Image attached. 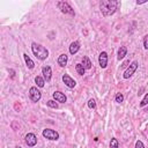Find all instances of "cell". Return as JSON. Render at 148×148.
I'll return each instance as SVG.
<instances>
[{
    "label": "cell",
    "instance_id": "obj_24",
    "mask_svg": "<svg viewBox=\"0 0 148 148\" xmlns=\"http://www.w3.org/2000/svg\"><path fill=\"white\" fill-rule=\"evenodd\" d=\"M143 48L146 49V50H148V34L145 36V38H143Z\"/></svg>",
    "mask_w": 148,
    "mask_h": 148
},
{
    "label": "cell",
    "instance_id": "obj_26",
    "mask_svg": "<svg viewBox=\"0 0 148 148\" xmlns=\"http://www.w3.org/2000/svg\"><path fill=\"white\" fill-rule=\"evenodd\" d=\"M146 3H147V0H143V1H139V0H138L136 5H142V4H146Z\"/></svg>",
    "mask_w": 148,
    "mask_h": 148
},
{
    "label": "cell",
    "instance_id": "obj_13",
    "mask_svg": "<svg viewBox=\"0 0 148 148\" xmlns=\"http://www.w3.org/2000/svg\"><path fill=\"white\" fill-rule=\"evenodd\" d=\"M80 50V43L79 42H73V43H71V45H69V53L71 54H75L78 51Z\"/></svg>",
    "mask_w": 148,
    "mask_h": 148
},
{
    "label": "cell",
    "instance_id": "obj_14",
    "mask_svg": "<svg viewBox=\"0 0 148 148\" xmlns=\"http://www.w3.org/2000/svg\"><path fill=\"white\" fill-rule=\"evenodd\" d=\"M126 53H127V49H126V46H120V48H119V50H118V53H117V59H118V60L124 59V57L126 56Z\"/></svg>",
    "mask_w": 148,
    "mask_h": 148
},
{
    "label": "cell",
    "instance_id": "obj_9",
    "mask_svg": "<svg viewBox=\"0 0 148 148\" xmlns=\"http://www.w3.org/2000/svg\"><path fill=\"white\" fill-rule=\"evenodd\" d=\"M62 81H64V84L68 87V88H74L77 86V82H75V80L74 79H72L68 74H64L62 75Z\"/></svg>",
    "mask_w": 148,
    "mask_h": 148
},
{
    "label": "cell",
    "instance_id": "obj_11",
    "mask_svg": "<svg viewBox=\"0 0 148 148\" xmlns=\"http://www.w3.org/2000/svg\"><path fill=\"white\" fill-rule=\"evenodd\" d=\"M98 64L102 68H105L108 66V53L107 52H101L100 57H98Z\"/></svg>",
    "mask_w": 148,
    "mask_h": 148
},
{
    "label": "cell",
    "instance_id": "obj_5",
    "mask_svg": "<svg viewBox=\"0 0 148 148\" xmlns=\"http://www.w3.org/2000/svg\"><path fill=\"white\" fill-rule=\"evenodd\" d=\"M43 136L49 139V140H53V141L56 140L57 141L59 139V133L57 131H54V130L45 128V130H43Z\"/></svg>",
    "mask_w": 148,
    "mask_h": 148
},
{
    "label": "cell",
    "instance_id": "obj_15",
    "mask_svg": "<svg viewBox=\"0 0 148 148\" xmlns=\"http://www.w3.org/2000/svg\"><path fill=\"white\" fill-rule=\"evenodd\" d=\"M23 58H24V61H26V64H27V67H28L29 69H33V68L35 67V62L30 59V57H29L27 53L23 54Z\"/></svg>",
    "mask_w": 148,
    "mask_h": 148
},
{
    "label": "cell",
    "instance_id": "obj_22",
    "mask_svg": "<svg viewBox=\"0 0 148 148\" xmlns=\"http://www.w3.org/2000/svg\"><path fill=\"white\" fill-rule=\"evenodd\" d=\"M115 100H116V102H117V103H122V102L124 101V95H123L122 93H118V94L116 95Z\"/></svg>",
    "mask_w": 148,
    "mask_h": 148
},
{
    "label": "cell",
    "instance_id": "obj_17",
    "mask_svg": "<svg viewBox=\"0 0 148 148\" xmlns=\"http://www.w3.org/2000/svg\"><path fill=\"white\" fill-rule=\"evenodd\" d=\"M75 69H77V72H78L79 75H84V74L86 73V68L84 67L82 64H77V65H75Z\"/></svg>",
    "mask_w": 148,
    "mask_h": 148
},
{
    "label": "cell",
    "instance_id": "obj_18",
    "mask_svg": "<svg viewBox=\"0 0 148 148\" xmlns=\"http://www.w3.org/2000/svg\"><path fill=\"white\" fill-rule=\"evenodd\" d=\"M35 82H36V85H37L39 88H43V87H44V84H45V80H44V78H42V77H36V78H35Z\"/></svg>",
    "mask_w": 148,
    "mask_h": 148
},
{
    "label": "cell",
    "instance_id": "obj_28",
    "mask_svg": "<svg viewBox=\"0 0 148 148\" xmlns=\"http://www.w3.org/2000/svg\"><path fill=\"white\" fill-rule=\"evenodd\" d=\"M128 64H130V60H127V61H125V62L123 64V67H126V66H127Z\"/></svg>",
    "mask_w": 148,
    "mask_h": 148
},
{
    "label": "cell",
    "instance_id": "obj_2",
    "mask_svg": "<svg viewBox=\"0 0 148 148\" xmlns=\"http://www.w3.org/2000/svg\"><path fill=\"white\" fill-rule=\"evenodd\" d=\"M31 51H33L34 56L39 60H45L49 57V50L41 44L33 43L31 44Z\"/></svg>",
    "mask_w": 148,
    "mask_h": 148
},
{
    "label": "cell",
    "instance_id": "obj_23",
    "mask_svg": "<svg viewBox=\"0 0 148 148\" xmlns=\"http://www.w3.org/2000/svg\"><path fill=\"white\" fill-rule=\"evenodd\" d=\"M88 107H89V109H95L96 108V102H95L94 98H90L88 101Z\"/></svg>",
    "mask_w": 148,
    "mask_h": 148
},
{
    "label": "cell",
    "instance_id": "obj_6",
    "mask_svg": "<svg viewBox=\"0 0 148 148\" xmlns=\"http://www.w3.org/2000/svg\"><path fill=\"white\" fill-rule=\"evenodd\" d=\"M29 97H30V100L33 102H38L41 100V97H42V94L37 89V87H31L29 89Z\"/></svg>",
    "mask_w": 148,
    "mask_h": 148
},
{
    "label": "cell",
    "instance_id": "obj_29",
    "mask_svg": "<svg viewBox=\"0 0 148 148\" xmlns=\"http://www.w3.org/2000/svg\"><path fill=\"white\" fill-rule=\"evenodd\" d=\"M15 148H22V147H20V146H16V147H15Z\"/></svg>",
    "mask_w": 148,
    "mask_h": 148
},
{
    "label": "cell",
    "instance_id": "obj_10",
    "mask_svg": "<svg viewBox=\"0 0 148 148\" xmlns=\"http://www.w3.org/2000/svg\"><path fill=\"white\" fill-rule=\"evenodd\" d=\"M52 97H53V100H54L56 102H59V103H65V102L67 101L66 95H65L64 93H61V92H54V93L52 94Z\"/></svg>",
    "mask_w": 148,
    "mask_h": 148
},
{
    "label": "cell",
    "instance_id": "obj_7",
    "mask_svg": "<svg viewBox=\"0 0 148 148\" xmlns=\"http://www.w3.org/2000/svg\"><path fill=\"white\" fill-rule=\"evenodd\" d=\"M24 139H26V143L28 147H34L37 143V136L34 133H28Z\"/></svg>",
    "mask_w": 148,
    "mask_h": 148
},
{
    "label": "cell",
    "instance_id": "obj_1",
    "mask_svg": "<svg viewBox=\"0 0 148 148\" xmlns=\"http://www.w3.org/2000/svg\"><path fill=\"white\" fill-rule=\"evenodd\" d=\"M118 5H119V1H116V0H102L100 3V8L103 16H110L115 14Z\"/></svg>",
    "mask_w": 148,
    "mask_h": 148
},
{
    "label": "cell",
    "instance_id": "obj_3",
    "mask_svg": "<svg viewBox=\"0 0 148 148\" xmlns=\"http://www.w3.org/2000/svg\"><path fill=\"white\" fill-rule=\"evenodd\" d=\"M57 7L60 10V12L61 13H64V14H68V15H72V16H74L75 15V13H74V10L69 6V4L68 3H66V1H58L57 3Z\"/></svg>",
    "mask_w": 148,
    "mask_h": 148
},
{
    "label": "cell",
    "instance_id": "obj_19",
    "mask_svg": "<svg viewBox=\"0 0 148 148\" xmlns=\"http://www.w3.org/2000/svg\"><path fill=\"white\" fill-rule=\"evenodd\" d=\"M46 105H48V107H50V108H52V109H58V108H59L58 103H57L54 100H50V101H48V102H46Z\"/></svg>",
    "mask_w": 148,
    "mask_h": 148
},
{
    "label": "cell",
    "instance_id": "obj_16",
    "mask_svg": "<svg viewBox=\"0 0 148 148\" xmlns=\"http://www.w3.org/2000/svg\"><path fill=\"white\" fill-rule=\"evenodd\" d=\"M82 65H84V67H85L86 69H90V68H92V61H90V59H89L87 56H85V57L82 58Z\"/></svg>",
    "mask_w": 148,
    "mask_h": 148
},
{
    "label": "cell",
    "instance_id": "obj_25",
    "mask_svg": "<svg viewBox=\"0 0 148 148\" xmlns=\"http://www.w3.org/2000/svg\"><path fill=\"white\" fill-rule=\"evenodd\" d=\"M135 148H145V146H143V143H142L140 140H138V141L135 142Z\"/></svg>",
    "mask_w": 148,
    "mask_h": 148
},
{
    "label": "cell",
    "instance_id": "obj_4",
    "mask_svg": "<svg viewBox=\"0 0 148 148\" xmlns=\"http://www.w3.org/2000/svg\"><path fill=\"white\" fill-rule=\"evenodd\" d=\"M138 66H139V62L136 61V60H134V61H132L131 62V65L126 68V71L124 72V79H130L133 74H134V72L138 69Z\"/></svg>",
    "mask_w": 148,
    "mask_h": 148
},
{
    "label": "cell",
    "instance_id": "obj_12",
    "mask_svg": "<svg viewBox=\"0 0 148 148\" xmlns=\"http://www.w3.org/2000/svg\"><path fill=\"white\" fill-rule=\"evenodd\" d=\"M67 61H68V57H67V54H65V53L60 54V56L58 57V60H57L58 65L61 66V67H65V66L67 65Z\"/></svg>",
    "mask_w": 148,
    "mask_h": 148
},
{
    "label": "cell",
    "instance_id": "obj_27",
    "mask_svg": "<svg viewBox=\"0 0 148 148\" xmlns=\"http://www.w3.org/2000/svg\"><path fill=\"white\" fill-rule=\"evenodd\" d=\"M10 73H11V77H12V78H14V77H15V72H14L13 69H10Z\"/></svg>",
    "mask_w": 148,
    "mask_h": 148
},
{
    "label": "cell",
    "instance_id": "obj_20",
    "mask_svg": "<svg viewBox=\"0 0 148 148\" xmlns=\"http://www.w3.org/2000/svg\"><path fill=\"white\" fill-rule=\"evenodd\" d=\"M148 104V93H146V95L143 96V98L140 102V107H146Z\"/></svg>",
    "mask_w": 148,
    "mask_h": 148
},
{
    "label": "cell",
    "instance_id": "obj_8",
    "mask_svg": "<svg viewBox=\"0 0 148 148\" xmlns=\"http://www.w3.org/2000/svg\"><path fill=\"white\" fill-rule=\"evenodd\" d=\"M42 74H43V78L46 82L51 81V77H52V69L50 66H44L42 68Z\"/></svg>",
    "mask_w": 148,
    "mask_h": 148
},
{
    "label": "cell",
    "instance_id": "obj_21",
    "mask_svg": "<svg viewBox=\"0 0 148 148\" xmlns=\"http://www.w3.org/2000/svg\"><path fill=\"white\" fill-rule=\"evenodd\" d=\"M110 148H118V140L116 138H112L110 141Z\"/></svg>",
    "mask_w": 148,
    "mask_h": 148
}]
</instances>
